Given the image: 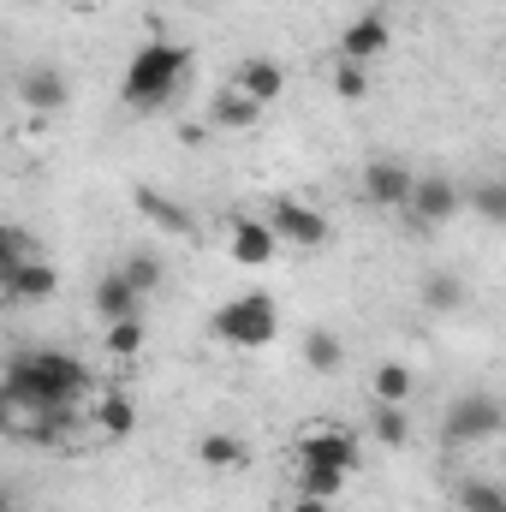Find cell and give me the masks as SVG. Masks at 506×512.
Wrapping results in <instances>:
<instances>
[{
	"label": "cell",
	"mask_w": 506,
	"mask_h": 512,
	"mask_svg": "<svg viewBox=\"0 0 506 512\" xmlns=\"http://www.w3.org/2000/svg\"><path fill=\"white\" fill-rule=\"evenodd\" d=\"M90 393H96V376L72 352H60V346L12 352L6 358V376H0L6 417H24V411H78Z\"/></svg>",
	"instance_id": "6da1fadb"
},
{
	"label": "cell",
	"mask_w": 506,
	"mask_h": 512,
	"mask_svg": "<svg viewBox=\"0 0 506 512\" xmlns=\"http://www.w3.org/2000/svg\"><path fill=\"white\" fill-rule=\"evenodd\" d=\"M191 66H197V54H191L185 42L149 36V42H143V48H137V54L126 60V84H120V102H126L131 114H155V108H167V102L185 90Z\"/></svg>",
	"instance_id": "7a4b0ae2"
},
{
	"label": "cell",
	"mask_w": 506,
	"mask_h": 512,
	"mask_svg": "<svg viewBox=\"0 0 506 512\" xmlns=\"http://www.w3.org/2000/svg\"><path fill=\"white\" fill-rule=\"evenodd\" d=\"M209 334H215L221 346H233V352H262V346H274V334H280V310H274L268 292H239V298H227V304L215 310Z\"/></svg>",
	"instance_id": "3957f363"
},
{
	"label": "cell",
	"mask_w": 506,
	"mask_h": 512,
	"mask_svg": "<svg viewBox=\"0 0 506 512\" xmlns=\"http://www.w3.org/2000/svg\"><path fill=\"white\" fill-rule=\"evenodd\" d=\"M501 435H506V399L501 393H483V387L459 393L447 405V417H441V441L447 447H489Z\"/></svg>",
	"instance_id": "277c9868"
},
{
	"label": "cell",
	"mask_w": 506,
	"mask_h": 512,
	"mask_svg": "<svg viewBox=\"0 0 506 512\" xmlns=\"http://www.w3.org/2000/svg\"><path fill=\"white\" fill-rule=\"evenodd\" d=\"M268 227H274V233H280V245H292V251H322V245L334 239V221H328L322 209L298 203V197L268 203Z\"/></svg>",
	"instance_id": "5b68a950"
},
{
	"label": "cell",
	"mask_w": 506,
	"mask_h": 512,
	"mask_svg": "<svg viewBox=\"0 0 506 512\" xmlns=\"http://www.w3.org/2000/svg\"><path fill=\"white\" fill-rule=\"evenodd\" d=\"M292 453H298V465H340V471H352L364 447H358V435L346 423H310Z\"/></svg>",
	"instance_id": "8992f818"
},
{
	"label": "cell",
	"mask_w": 506,
	"mask_h": 512,
	"mask_svg": "<svg viewBox=\"0 0 506 512\" xmlns=\"http://www.w3.org/2000/svg\"><path fill=\"white\" fill-rule=\"evenodd\" d=\"M18 102H24V114L54 120V114H66L72 84H66V72H60L54 60H42V66H24V78H18Z\"/></svg>",
	"instance_id": "52a82bcc"
},
{
	"label": "cell",
	"mask_w": 506,
	"mask_h": 512,
	"mask_svg": "<svg viewBox=\"0 0 506 512\" xmlns=\"http://www.w3.org/2000/svg\"><path fill=\"white\" fill-rule=\"evenodd\" d=\"M411 191H417V173L405 161H393V155L364 161V197L376 209H411Z\"/></svg>",
	"instance_id": "ba28073f"
},
{
	"label": "cell",
	"mask_w": 506,
	"mask_h": 512,
	"mask_svg": "<svg viewBox=\"0 0 506 512\" xmlns=\"http://www.w3.org/2000/svg\"><path fill=\"white\" fill-rule=\"evenodd\" d=\"M459 209H465V191L447 173H423L417 179V191H411V221L417 227H447Z\"/></svg>",
	"instance_id": "9c48e42d"
},
{
	"label": "cell",
	"mask_w": 506,
	"mask_h": 512,
	"mask_svg": "<svg viewBox=\"0 0 506 512\" xmlns=\"http://www.w3.org/2000/svg\"><path fill=\"white\" fill-rule=\"evenodd\" d=\"M0 286H6V298H12V304H48V298L60 292V274H54V262H48V256H30V262L0 268Z\"/></svg>",
	"instance_id": "30bf717a"
},
{
	"label": "cell",
	"mask_w": 506,
	"mask_h": 512,
	"mask_svg": "<svg viewBox=\"0 0 506 512\" xmlns=\"http://www.w3.org/2000/svg\"><path fill=\"white\" fill-rule=\"evenodd\" d=\"M6 435L60 453V447H72V435H78V411H24V417H6Z\"/></svg>",
	"instance_id": "8fae6325"
},
{
	"label": "cell",
	"mask_w": 506,
	"mask_h": 512,
	"mask_svg": "<svg viewBox=\"0 0 506 512\" xmlns=\"http://www.w3.org/2000/svg\"><path fill=\"white\" fill-rule=\"evenodd\" d=\"M137 215L149 221V227H161L167 239H197V221H191V209L185 203H173L167 191H155V185H137Z\"/></svg>",
	"instance_id": "7c38bea8"
},
{
	"label": "cell",
	"mask_w": 506,
	"mask_h": 512,
	"mask_svg": "<svg viewBox=\"0 0 506 512\" xmlns=\"http://www.w3.org/2000/svg\"><path fill=\"white\" fill-rule=\"evenodd\" d=\"M387 42H393L387 18H381V12H364V18H352V24L340 30V60L370 66V60H381V54H387Z\"/></svg>",
	"instance_id": "4fadbf2b"
},
{
	"label": "cell",
	"mask_w": 506,
	"mask_h": 512,
	"mask_svg": "<svg viewBox=\"0 0 506 512\" xmlns=\"http://www.w3.org/2000/svg\"><path fill=\"white\" fill-rule=\"evenodd\" d=\"M274 256H280V233H274L268 221H256V215H239V221H233V262L268 268Z\"/></svg>",
	"instance_id": "5bb4252c"
},
{
	"label": "cell",
	"mask_w": 506,
	"mask_h": 512,
	"mask_svg": "<svg viewBox=\"0 0 506 512\" xmlns=\"http://www.w3.org/2000/svg\"><path fill=\"white\" fill-rule=\"evenodd\" d=\"M90 304H96V316H102V322H126V316H143V304H149V298H143L126 274L114 268V274H102V280H96Z\"/></svg>",
	"instance_id": "9a60e30c"
},
{
	"label": "cell",
	"mask_w": 506,
	"mask_h": 512,
	"mask_svg": "<svg viewBox=\"0 0 506 512\" xmlns=\"http://www.w3.org/2000/svg\"><path fill=\"white\" fill-rule=\"evenodd\" d=\"M233 84H239L245 96H256V102L268 108V102H280V96H286V84H292V78H286V66H280V60H268V54H251V60H239Z\"/></svg>",
	"instance_id": "2e32d148"
},
{
	"label": "cell",
	"mask_w": 506,
	"mask_h": 512,
	"mask_svg": "<svg viewBox=\"0 0 506 512\" xmlns=\"http://www.w3.org/2000/svg\"><path fill=\"white\" fill-rule=\"evenodd\" d=\"M90 429H96L102 441H126L131 429H137L131 393H96V399H90Z\"/></svg>",
	"instance_id": "e0dca14e"
},
{
	"label": "cell",
	"mask_w": 506,
	"mask_h": 512,
	"mask_svg": "<svg viewBox=\"0 0 506 512\" xmlns=\"http://www.w3.org/2000/svg\"><path fill=\"white\" fill-rule=\"evenodd\" d=\"M262 120V102L245 96L239 84H227V90H215V102H209V126L215 131H251Z\"/></svg>",
	"instance_id": "ac0fdd59"
},
{
	"label": "cell",
	"mask_w": 506,
	"mask_h": 512,
	"mask_svg": "<svg viewBox=\"0 0 506 512\" xmlns=\"http://www.w3.org/2000/svg\"><path fill=\"white\" fill-rule=\"evenodd\" d=\"M298 352H304V364H310L316 376H334V370L346 364V346H340V334H334V328H304Z\"/></svg>",
	"instance_id": "d6986e66"
},
{
	"label": "cell",
	"mask_w": 506,
	"mask_h": 512,
	"mask_svg": "<svg viewBox=\"0 0 506 512\" xmlns=\"http://www.w3.org/2000/svg\"><path fill=\"white\" fill-rule=\"evenodd\" d=\"M197 459H203L209 471H239V465L251 459V447H245V435L215 429V435H203V441H197Z\"/></svg>",
	"instance_id": "ffe728a7"
},
{
	"label": "cell",
	"mask_w": 506,
	"mask_h": 512,
	"mask_svg": "<svg viewBox=\"0 0 506 512\" xmlns=\"http://www.w3.org/2000/svg\"><path fill=\"white\" fill-rule=\"evenodd\" d=\"M423 304H429L435 316H453V310H465V280H459V274H447V268L423 274Z\"/></svg>",
	"instance_id": "44dd1931"
},
{
	"label": "cell",
	"mask_w": 506,
	"mask_h": 512,
	"mask_svg": "<svg viewBox=\"0 0 506 512\" xmlns=\"http://www.w3.org/2000/svg\"><path fill=\"white\" fill-rule=\"evenodd\" d=\"M346 477H352V471H340V465H298V495L334 501V495H346Z\"/></svg>",
	"instance_id": "7402d4cb"
},
{
	"label": "cell",
	"mask_w": 506,
	"mask_h": 512,
	"mask_svg": "<svg viewBox=\"0 0 506 512\" xmlns=\"http://www.w3.org/2000/svg\"><path fill=\"white\" fill-rule=\"evenodd\" d=\"M465 209H477V221L489 227H506V179H477L465 191Z\"/></svg>",
	"instance_id": "603a6c76"
},
{
	"label": "cell",
	"mask_w": 506,
	"mask_h": 512,
	"mask_svg": "<svg viewBox=\"0 0 506 512\" xmlns=\"http://www.w3.org/2000/svg\"><path fill=\"white\" fill-rule=\"evenodd\" d=\"M453 501H459V512H506V483H489V477H465Z\"/></svg>",
	"instance_id": "cb8c5ba5"
},
{
	"label": "cell",
	"mask_w": 506,
	"mask_h": 512,
	"mask_svg": "<svg viewBox=\"0 0 506 512\" xmlns=\"http://www.w3.org/2000/svg\"><path fill=\"white\" fill-rule=\"evenodd\" d=\"M370 435H376L381 447L399 453V447L411 441V417H405V405H381L376 399V411H370Z\"/></svg>",
	"instance_id": "d4e9b609"
},
{
	"label": "cell",
	"mask_w": 506,
	"mask_h": 512,
	"mask_svg": "<svg viewBox=\"0 0 506 512\" xmlns=\"http://www.w3.org/2000/svg\"><path fill=\"white\" fill-rule=\"evenodd\" d=\"M120 274H126L143 298H149V292H161V280H167V268H161V256H155V251H131L126 262H120Z\"/></svg>",
	"instance_id": "484cf974"
},
{
	"label": "cell",
	"mask_w": 506,
	"mask_h": 512,
	"mask_svg": "<svg viewBox=\"0 0 506 512\" xmlns=\"http://www.w3.org/2000/svg\"><path fill=\"white\" fill-rule=\"evenodd\" d=\"M376 399L381 405H405V399H411V387H417V376H411V370H405V364H376Z\"/></svg>",
	"instance_id": "4316f807"
},
{
	"label": "cell",
	"mask_w": 506,
	"mask_h": 512,
	"mask_svg": "<svg viewBox=\"0 0 506 512\" xmlns=\"http://www.w3.org/2000/svg\"><path fill=\"white\" fill-rule=\"evenodd\" d=\"M102 352H114L120 364H131V358L143 352V316H126V322H108V340H102Z\"/></svg>",
	"instance_id": "83f0119b"
},
{
	"label": "cell",
	"mask_w": 506,
	"mask_h": 512,
	"mask_svg": "<svg viewBox=\"0 0 506 512\" xmlns=\"http://www.w3.org/2000/svg\"><path fill=\"white\" fill-rule=\"evenodd\" d=\"M364 90H370V78H364V66H352V60H340V66H334V96H340V102H358Z\"/></svg>",
	"instance_id": "f1b7e54d"
},
{
	"label": "cell",
	"mask_w": 506,
	"mask_h": 512,
	"mask_svg": "<svg viewBox=\"0 0 506 512\" xmlns=\"http://www.w3.org/2000/svg\"><path fill=\"white\" fill-rule=\"evenodd\" d=\"M280 512H334V501H310V495H292Z\"/></svg>",
	"instance_id": "f546056e"
},
{
	"label": "cell",
	"mask_w": 506,
	"mask_h": 512,
	"mask_svg": "<svg viewBox=\"0 0 506 512\" xmlns=\"http://www.w3.org/2000/svg\"><path fill=\"white\" fill-rule=\"evenodd\" d=\"M185 6H203V0H185Z\"/></svg>",
	"instance_id": "4dcf8cb0"
},
{
	"label": "cell",
	"mask_w": 506,
	"mask_h": 512,
	"mask_svg": "<svg viewBox=\"0 0 506 512\" xmlns=\"http://www.w3.org/2000/svg\"><path fill=\"white\" fill-rule=\"evenodd\" d=\"M501 179H506V173H501Z\"/></svg>",
	"instance_id": "1f68e13d"
}]
</instances>
